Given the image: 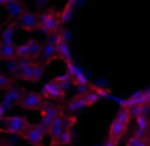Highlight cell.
<instances>
[{"label": "cell", "instance_id": "6da1fadb", "mask_svg": "<svg viewBox=\"0 0 150 146\" xmlns=\"http://www.w3.org/2000/svg\"><path fill=\"white\" fill-rule=\"evenodd\" d=\"M33 125V121H29V118L23 114H10L8 118L2 120V133L11 137H21L29 131V127Z\"/></svg>", "mask_w": 150, "mask_h": 146}, {"label": "cell", "instance_id": "7a4b0ae2", "mask_svg": "<svg viewBox=\"0 0 150 146\" xmlns=\"http://www.w3.org/2000/svg\"><path fill=\"white\" fill-rule=\"evenodd\" d=\"M61 13H59V10H55V8H48V10H44L40 13V21H38V30H40L42 34H51L59 32L61 30Z\"/></svg>", "mask_w": 150, "mask_h": 146}, {"label": "cell", "instance_id": "3957f363", "mask_svg": "<svg viewBox=\"0 0 150 146\" xmlns=\"http://www.w3.org/2000/svg\"><path fill=\"white\" fill-rule=\"evenodd\" d=\"M131 121H133L131 112H129L127 108H120L118 114L112 118L110 125H108V137H112V139H116V140H122V137L125 135V131H127Z\"/></svg>", "mask_w": 150, "mask_h": 146}, {"label": "cell", "instance_id": "277c9868", "mask_svg": "<svg viewBox=\"0 0 150 146\" xmlns=\"http://www.w3.org/2000/svg\"><path fill=\"white\" fill-rule=\"evenodd\" d=\"M44 74H46V66L42 65L38 59H34V61H30L27 66H23L21 72L17 74V78L21 82H38V80H42Z\"/></svg>", "mask_w": 150, "mask_h": 146}, {"label": "cell", "instance_id": "5b68a950", "mask_svg": "<svg viewBox=\"0 0 150 146\" xmlns=\"http://www.w3.org/2000/svg\"><path fill=\"white\" fill-rule=\"evenodd\" d=\"M40 95L44 97L46 102H61L63 99H65L67 91H65V89H63L55 80H48V82H44V84H42Z\"/></svg>", "mask_w": 150, "mask_h": 146}, {"label": "cell", "instance_id": "8992f818", "mask_svg": "<svg viewBox=\"0 0 150 146\" xmlns=\"http://www.w3.org/2000/svg\"><path fill=\"white\" fill-rule=\"evenodd\" d=\"M48 137V127L42 125L40 121H34L29 127V131L23 135V140H25L29 146H44V139Z\"/></svg>", "mask_w": 150, "mask_h": 146}, {"label": "cell", "instance_id": "52a82bcc", "mask_svg": "<svg viewBox=\"0 0 150 146\" xmlns=\"http://www.w3.org/2000/svg\"><path fill=\"white\" fill-rule=\"evenodd\" d=\"M40 123L42 125H46V127H51V123H53L57 118H61L63 114H67L65 110H63V106L61 104H57V102H46L44 106L40 108Z\"/></svg>", "mask_w": 150, "mask_h": 146}, {"label": "cell", "instance_id": "ba28073f", "mask_svg": "<svg viewBox=\"0 0 150 146\" xmlns=\"http://www.w3.org/2000/svg\"><path fill=\"white\" fill-rule=\"evenodd\" d=\"M42 48H44V44H40L34 38L25 40L23 44L17 46V59H40Z\"/></svg>", "mask_w": 150, "mask_h": 146}, {"label": "cell", "instance_id": "9c48e42d", "mask_svg": "<svg viewBox=\"0 0 150 146\" xmlns=\"http://www.w3.org/2000/svg\"><path fill=\"white\" fill-rule=\"evenodd\" d=\"M44 104H46V101L38 91H25L21 102H19V108L27 110V112H40V108Z\"/></svg>", "mask_w": 150, "mask_h": 146}, {"label": "cell", "instance_id": "30bf717a", "mask_svg": "<svg viewBox=\"0 0 150 146\" xmlns=\"http://www.w3.org/2000/svg\"><path fill=\"white\" fill-rule=\"evenodd\" d=\"M65 66H67L65 72L69 74L70 78H72L74 87H82V85H91V84H89V80H88V74H86L84 70H82V68H80V66H78L74 61L65 63Z\"/></svg>", "mask_w": 150, "mask_h": 146}, {"label": "cell", "instance_id": "8fae6325", "mask_svg": "<svg viewBox=\"0 0 150 146\" xmlns=\"http://www.w3.org/2000/svg\"><path fill=\"white\" fill-rule=\"evenodd\" d=\"M38 21H40V13L27 10L15 23H17V27H19L21 30H27V32H30V30H36V29H38Z\"/></svg>", "mask_w": 150, "mask_h": 146}, {"label": "cell", "instance_id": "7c38bea8", "mask_svg": "<svg viewBox=\"0 0 150 146\" xmlns=\"http://www.w3.org/2000/svg\"><path fill=\"white\" fill-rule=\"evenodd\" d=\"M0 4H2V8L6 10L8 17L13 19V21H17V19L27 11L25 2H21V0H2Z\"/></svg>", "mask_w": 150, "mask_h": 146}, {"label": "cell", "instance_id": "4fadbf2b", "mask_svg": "<svg viewBox=\"0 0 150 146\" xmlns=\"http://www.w3.org/2000/svg\"><path fill=\"white\" fill-rule=\"evenodd\" d=\"M57 59H59V55H57V44L51 42V40H48L44 44V48H42V53H40V59H38V61H40L44 66H48L53 61H57Z\"/></svg>", "mask_w": 150, "mask_h": 146}, {"label": "cell", "instance_id": "5bb4252c", "mask_svg": "<svg viewBox=\"0 0 150 146\" xmlns=\"http://www.w3.org/2000/svg\"><path fill=\"white\" fill-rule=\"evenodd\" d=\"M133 135L139 137H150V118L143 116L133 120Z\"/></svg>", "mask_w": 150, "mask_h": 146}, {"label": "cell", "instance_id": "9a60e30c", "mask_svg": "<svg viewBox=\"0 0 150 146\" xmlns=\"http://www.w3.org/2000/svg\"><path fill=\"white\" fill-rule=\"evenodd\" d=\"M0 57L2 61L10 63L17 59V44H10V42H0Z\"/></svg>", "mask_w": 150, "mask_h": 146}, {"label": "cell", "instance_id": "2e32d148", "mask_svg": "<svg viewBox=\"0 0 150 146\" xmlns=\"http://www.w3.org/2000/svg\"><path fill=\"white\" fill-rule=\"evenodd\" d=\"M15 29H17V23L15 21H4L2 23V32H0V42H15Z\"/></svg>", "mask_w": 150, "mask_h": 146}, {"label": "cell", "instance_id": "e0dca14e", "mask_svg": "<svg viewBox=\"0 0 150 146\" xmlns=\"http://www.w3.org/2000/svg\"><path fill=\"white\" fill-rule=\"evenodd\" d=\"M84 108H88L86 95H74L69 102H67V112L69 114H76V112H80V110H84Z\"/></svg>", "mask_w": 150, "mask_h": 146}, {"label": "cell", "instance_id": "ac0fdd59", "mask_svg": "<svg viewBox=\"0 0 150 146\" xmlns=\"http://www.w3.org/2000/svg\"><path fill=\"white\" fill-rule=\"evenodd\" d=\"M23 95H25V89L23 87H19V85H13L11 89H8L6 93H4V97L2 99H6V101H10L11 104H17L19 106V102H21V99H23Z\"/></svg>", "mask_w": 150, "mask_h": 146}, {"label": "cell", "instance_id": "d6986e66", "mask_svg": "<svg viewBox=\"0 0 150 146\" xmlns=\"http://www.w3.org/2000/svg\"><path fill=\"white\" fill-rule=\"evenodd\" d=\"M74 8H76V2H72V0H69V2L63 4L61 10H59V13H61V23L70 21V17L74 15Z\"/></svg>", "mask_w": 150, "mask_h": 146}, {"label": "cell", "instance_id": "ffe728a7", "mask_svg": "<svg viewBox=\"0 0 150 146\" xmlns=\"http://www.w3.org/2000/svg\"><path fill=\"white\" fill-rule=\"evenodd\" d=\"M125 146H150V137L131 135L125 139Z\"/></svg>", "mask_w": 150, "mask_h": 146}, {"label": "cell", "instance_id": "44dd1931", "mask_svg": "<svg viewBox=\"0 0 150 146\" xmlns=\"http://www.w3.org/2000/svg\"><path fill=\"white\" fill-rule=\"evenodd\" d=\"M13 85H15V82H13V78H11L8 72H2V74H0V89H2L4 93H6L8 89H11Z\"/></svg>", "mask_w": 150, "mask_h": 146}, {"label": "cell", "instance_id": "7402d4cb", "mask_svg": "<svg viewBox=\"0 0 150 146\" xmlns=\"http://www.w3.org/2000/svg\"><path fill=\"white\" fill-rule=\"evenodd\" d=\"M53 80L57 82V84L61 85V87L65 89V91H67V89L70 87V85H72V87H74V84H72V78H70V76H69V74H67V72H63V74H57V76H55Z\"/></svg>", "mask_w": 150, "mask_h": 146}, {"label": "cell", "instance_id": "603a6c76", "mask_svg": "<svg viewBox=\"0 0 150 146\" xmlns=\"http://www.w3.org/2000/svg\"><path fill=\"white\" fill-rule=\"evenodd\" d=\"M72 140H74L72 129H65V131L61 133V137H59V140H57V146H70Z\"/></svg>", "mask_w": 150, "mask_h": 146}, {"label": "cell", "instance_id": "cb8c5ba5", "mask_svg": "<svg viewBox=\"0 0 150 146\" xmlns=\"http://www.w3.org/2000/svg\"><path fill=\"white\" fill-rule=\"evenodd\" d=\"M148 110H150V106H146V104H137V106H133V108H129V112H131L133 120H137V118L148 116Z\"/></svg>", "mask_w": 150, "mask_h": 146}, {"label": "cell", "instance_id": "d4e9b609", "mask_svg": "<svg viewBox=\"0 0 150 146\" xmlns=\"http://www.w3.org/2000/svg\"><path fill=\"white\" fill-rule=\"evenodd\" d=\"M86 101H88V106H93V104H97V102L101 101V95H99V93H95V91L91 89V91L86 95Z\"/></svg>", "mask_w": 150, "mask_h": 146}, {"label": "cell", "instance_id": "484cf974", "mask_svg": "<svg viewBox=\"0 0 150 146\" xmlns=\"http://www.w3.org/2000/svg\"><path fill=\"white\" fill-rule=\"evenodd\" d=\"M103 146H120V140L112 139V137H106V140L103 142Z\"/></svg>", "mask_w": 150, "mask_h": 146}, {"label": "cell", "instance_id": "4316f807", "mask_svg": "<svg viewBox=\"0 0 150 146\" xmlns=\"http://www.w3.org/2000/svg\"><path fill=\"white\" fill-rule=\"evenodd\" d=\"M2 146H15V144H8L6 140H2Z\"/></svg>", "mask_w": 150, "mask_h": 146}]
</instances>
